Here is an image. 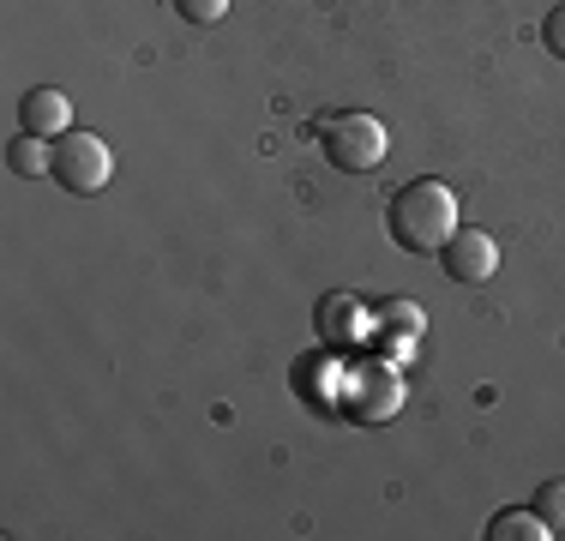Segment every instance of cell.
<instances>
[{"label":"cell","instance_id":"9c48e42d","mask_svg":"<svg viewBox=\"0 0 565 541\" xmlns=\"http://www.w3.org/2000/svg\"><path fill=\"white\" fill-rule=\"evenodd\" d=\"M535 511H542V518H547V530H565V481H542V487H535Z\"/></svg>","mask_w":565,"mask_h":541},{"label":"cell","instance_id":"5b68a950","mask_svg":"<svg viewBox=\"0 0 565 541\" xmlns=\"http://www.w3.org/2000/svg\"><path fill=\"white\" fill-rule=\"evenodd\" d=\"M19 115H24V132H43V139H61V132H73V97H66V91H55V85L24 91Z\"/></svg>","mask_w":565,"mask_h":541},{"label":"cell","instance_id":"7c38bea8","mask_svg":"<svg viewBox=\"0 0 565 541\" xmlns=\"http://www.w3.org/2000/svg\"><path fill=\"white\" fill-rule=\"evenodd\" d=\"M542 36H547V49H554V54H559V61H565V7H554V12H547V24H542Z\"/></svg>","mask_w":565,"mask_h":541},{"label":"cell","instance_id":"52a82bcc","mask_svg":"<svg viewBox=\"0 0 565 541\" xmlns=\"http://www.w3.org/2000/svg\"><path fill=\"white\" fill-rule=\"evenodd\" d=\"M488 541H554V530H547L542 511H500V518L488 523Z\"/></svg>","mask_w":565,"mask_h":541},{"label":"cell","instance_id":"7a4b0ae2","mask_svg":"<svg viewBox=\"0 0 565 541\" xmlns=\"http://www.w3.org/2000/svg\"><path fill=\"white\" fill-rule=\"evenodd\" d=\"M319 145H326V157L338 162L343 174H373L385 157H392V132H385V120L361 115V108L331 115L326 127H319Z\"/></svg>","mask_w":565,"mask_h":541},{"label":"cell","instance_id":"6da1fadb","mask_svg":"<svg viewBox=\"0 0 565 541\" xmlns=\"http://www.w3.org/2000/svg\"><path fill=\"white\" fill-rule=\"evenodd\" d=\"M385 229L403 253H439L463 229V211H457V193L446 181H403L392 193V211H385Z\"/></svg>","mask_w":565,"mask_h":541},{"label":"cell","instance_id":"8fae6325","mask_svg":"<svg viewBox=\"0 0 565 541\" xmlns=\"http://www.w3.org/2000/svg\"><path fill=\"white\" fill-rule=\"evenodd\" d=\"M174 12L193 24H223L228 19V0H174Z\"/></svg>","mask_w":565,"mask_h":541},{"label":"cell","instance_id":"3957f363","mask_svg":"<svg viewBox=\"0 0 565 541\" xmlns=\"http://www.w3.org/2000/svg\"><path fill=\"white\" fill-rule=\"evenodd\" d=\"M109 174H115V157H109V145H103L97 132H61L55 139V181L66 187V193L90 199V193L109 187Z\"/></svg>","mask_w":565,"mask_h":541},{"label":"cell","instance_id":"8992f818","mask_svg":"<svg viewBox=\"0 0 565 541\" xmlns=\"http://www.w3.org/2000/svg\"><path fill=\"white\" fill-rule=\"evenodd\" d=\"M7 162H12V174H24V181H43V174H55V145H49L43 132H24V139L7 145Z\"/></svg>","mask_w":565,"mask_h":541},{"label":"cell","instance_id":"ba28073f","mask_svg":"<svg viewBox=\"0 0 565 541\" xmlns=\"http://www.w3.org/2000/svg\"><path fill=\"white\" fill-rule=\"evenodd\" d=\"M319 331L338 337V343H355V337H361V307H355V301H331V307H319Z\"/></svg>","mask_w":565,"mask_h":541},{"label":"cell","instance_id":"30bf717a","mask_svg":"<svg viewBox=\"0 0 565 541\" xmlns=\"http://www.w3.org/2000/svg\"><path fill=\"white\" fill-rule=\"evenodd\" d=\"M380 319H385V325H397V331H415V337L427 331V314H422L415 301H380Z\"/></svg>","mask_w":565,"mask_h":541},{"label":"cell","instance_id":"277c9868","mask_svg":"<svg viewBox=\"0 0 565 541\" xmlns=\"http://www.w3.org/2000/svg\"><path fill=\"white\" fill-rule=\"evenodd\" d=\"M439 259H446L451 283L481 289V283H493V270H500V241H493L488 229H457L446 247H439Z\"/></svg>","mask_w":565,"mask_h":541}]
</instances>
